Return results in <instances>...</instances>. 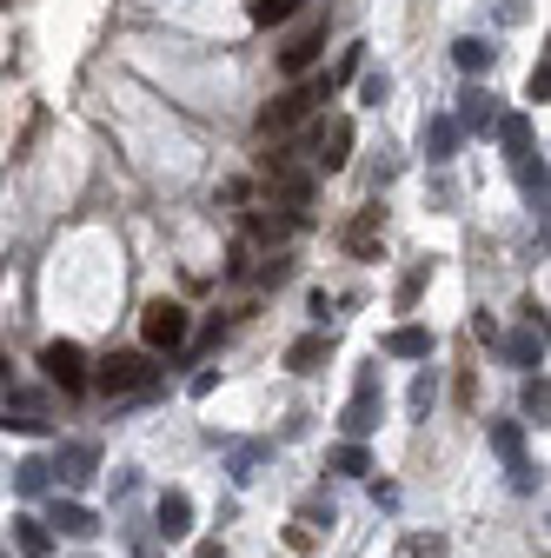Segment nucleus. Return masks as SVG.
I'll return each instance as SVG.
<instances>
[{"label": "nucleus", "mask_w": 551, "mask_h": 558, "mask_svg": "<svg viewBox=\"0 0 551 558\" xmlns=\"http://www.w3.org/2000/svg\"><path fill=\"white\" fill-rule=\"evenodd\" d=\"M14 545H21L27 558H47V551H53V532H47V519H27V512H21V519H14Z\"/></svg>", "instance_id": "nucleus-17"}, {"label": "nucleus", "mask_w": 551, "mask_h": 558, "mask_svg": "<svg viewBox=\"0 0 551 558\" xmlns=\"http://www.w3.org/2000/svg\"><path fill=\"white\" fill-rule=\"evenodd\" d=\"M306 154H313L319 173H339V167L353 160V120H326V126H313V133H306Z\"/></svg>", "instance_id": "nucleus-6"}, {"label": "nucleus", "mask_w": 551, "mask_h": 558, "mask_svg": "<svg viewBox=\"0 0 551 558\" xmlns=\"http://www.w3.org/2000/svg\"><path fill=\"white\" fill-rule=\"evenodd\" d=\"M399 558H445V538H439V532H412V538L399 545Z\"/></svg>", "instance_id": "nucleus-26"}, {"label": "nucleus", "mask_w": 551, "mask_h": 558, "mask_svg": "<svg viewBox=\"0 0 551 558\" xmlns=\"http://www.w3.org/2000/svg\"><path fill=\"white\" fill-rule=\"evenodd\" d=\"M505 360H512V366H538V360H544V332H512V339H505Z\"/></svg>", "instance_id": "nucleus-23"}, {"label": "nucleus", "mask_w": 551, "mask_h": 558, "mask_svg": "<svg viewBox=\"0 0 551 558\" xmlns=\"http://www.w3.org/2000/svg\"><path fill=\"white\" fill-rule=\"evenodd\" d=\"M492 452H499L505 465H518V459H525V433L512 426V418H499V426H492Z\"/></svg>", "instance_id": "nucleus-24"}, {"label": "nucleus", "mask_w": 551, "mask_h": 558, "mask_svg": "<svg viewBox=\"0 0 551 558\" xmlns=\"http://www.w3.org/2000/svg\"><path fill=\"white\" fill-rule=\"evenodd\" d=\"M544 412H551V386L538 373V379H525V418H538V426H544Z\"/></svg>", "instance_id": "nucleus-27"}, {"label": "nucleus", "mask_w": 551, "mask_h": 558, "mask_svg": "<svg viewBox=\"0 0 551 558\" xmlns=\"http://www.w3.org/2000/svg\"><path fill=\"white\" fill-rule=\"evenodd\" d=\"M266 186H272V199H286V206H293V220H299V206L313 199V173H293V167H272Z\"/></svg>", "instance_id": "nucleus-14"}, {"label": "nucleus", "mask_w": 551, "mask_h": 558, "mask_svg": "<svg viewBox=\"0 0 551 558\" xmlns=\"http://www.w3.org/2000/svg\"><path fill=\"white\" fill-rule=\"evenodd\" d=\"M94 465H100V446H94V439H66V446L53 452V472H60L66 485H87Z\"/></svg>", "instance_id": "nucleus-8"}, {"label": "nucleus", "mask_w": 551, "mask_h": 558, "mask_svg": "<svg viewBox=\"0 0 551 558\" xmlns=\"http://www.w3.org/2000/svg\"><path fill=\"white\" fill-rule=\"evenodd\" d=\"M499 140H505L512 160H531V120H525V113H505V120H499Z\"/></svg>", "instance_id": "nucleus-20"}, {"label": "nucleus", "mask_w": 551, "mask_h": 558, "mask_svg": "<svg viewBox=\"0 0 551 558\" xmlns=\"http://www.w3.org/2000/svg\"><path fill=\"white\" fill-rule=\"evenodd\" d=\"M140 332H147L154 353H173V345H186L193 319H186V306H180V300H154V306H147V319H140Z\"/></svg>", "instance_id": "nucleus-5"}, {"label": "nucleus", "mask_w": 551, "mask_h": 558, "mask_svg": "<svg viewBox=\"0 0 551 558\" xmlns=\"http://www.w3.org/2000/svg\"><path fill=\"white\" fill-rule=\"evenodd\" d=\"M525 94H531L538 107L551 100V60H538V66H531V81H525Z\"/></svg>", "instance_id": "nucleus-29"}, {"label": "nucleus", "mask_w": 551, "mask_h": 558, "mask_svg": "<svg viewBox=\"0 0 551 558\" xmlns=\"http://www.w3.org/2000/svg\"><path fill=\"white\" fill-rule=\"evenodd\" d=\"M452 147H458V126L439 113V120H426V154H432V167H445L452 160Z\"/></svg>", "instance_id": "nucleus-19"}, {"label": "nucleus", "mask_w": 551, "mask_h": 558, "mask_svg": "<svg viewBox=\"0 0 551 558\" xmlns=\"http://www.w3.org/2000/svg\"><path fill=\"white\" fill-rule=\"evenodd\" d=\"M326 465H332V472H346V478H366V472H372V452L346 439V446H332V459H326Z\"/></svg>", "instance_id": "nucleus-22"}, {"label": "nucleus", "mask_w": 551, "mask_h": 558, "mask_svg": "<svg viewBox=\"0 0 551 558\" xmlns=\"http://www.w3.org/2000/svg\"><path fill=\"white\" fill-rule=\"evenodd\" d=\"M326 353H332V339H326V332H306V339H293L286 366H293V373H319V366H326Z\"/></svg>", "instance_id": "nucleus-15"}, {"label": "nucleus", "mask_w": 551, "mask_h": 558, "mask_svg": "<svg viewBox=\"0 0 551 558\" xmlns=\"http://www.w3.org/2000/svg\"><path fill=\"white\" fill-rule=\"evenodd\" d=\"M40 373L60 386V392H87V353L74 339H47L40 345Z\"/></svg>", "instance_id": "nucleus-4"}, {"label": "nucleus", "mask_w": 551, "mask_h": 558, "mask_svg": "<svg viewBox=\"0 0 551 558\" xmlns=\"http://www.w3.org/2000/svg\"><path fill=\"white\" fill-rule=\"evenodd\" d=\"M0 426L40 433V426H47V399H40V392H8V412H0Z\"/></svg>", "instance_id": "nucleus-13"}, {"label": "nucleus", "mask_w": 551, "mask_h": 558, "mask_svg": "<svg viewBox=\"0 0 551 558\" xmlns=\"http://www.w3.org/2000/svg\"><path fill=\"white\" fill-rule=\"evenodd\" d=\"M458 133H486V126H499V107H492V94L486 87H465L458 94V120H452Z\"/></svg>", "instance_id": "nucleus-11"}, {"label": "nucleus", "mask_w": 551, "mask_h": 558, "mask_svg": "<svg viewBox=\"0 0 551 558\" xmlns=\"http://www.w3.org/2000/svg\"><path fill=\"white\" fill-rule=\"evenodd\" d=\"M0 558H14V551H8V545H0Z\"/></svg>", "instance_id": "nucleus-35"}, {"label": "nucleus", "mask_w": 551, "mask_h": 558, "mask_svg": "<svg viewBox=\"0 0 551 558\" xmlns=\"http://www.w3.org/2000/svg\"><path fill=\"white\" fill-rule=\"evenodd\" d=\"M53 525H60V532H74V538L100 532V525H94V512H87L81 499H53V519H47V532H53Z\"/></svg>", "instance_id": "nucleus-16"}, {"label": "nucleus", "mask_w": 551, "mask_h": 558, "mask_svg": "<svg viewBox=\"0 0 551 558\" xmlns=\"http://www.w3.org/2000/svg\"><path fill=\"white\" fill-rule=\"evenodd\" d=\"M286 545H293V551H299V558H306V551H319V532H306V525H299V519H293V525H286Z\"/></svg>", "instance_id": "nucleus-31"}, {"label": "nucleus", "mask_w": 551, "mask_h": 558, "mask_svg": "<svg viewBox=\"0 0 551 558\" xmlns=\"http://www.w3.org/2000/svg\"><path fill=\"white\" fill-rule=\"evenodd\" d=\"M293 8L299 0H253V27H280V21H293Z\"/></svg>", "instance_id": "nucleus-25"}, {"label": "nucleus", "mask_w": 551, "mask_h": 558, "mask_svg": "<svg viewBox=\"0 0 551 558\" xmlns=\"http://www.w3.org/2000/svg\"><path fill=\"white\" fill-rule=\"evenodd\" d=\"M379 418H385V392H379V373L366 366V373H359V392H353V405L339 412V426H346V439H353V446H366V439L379 433Z\"/></svg>", "instance_id": "nucleus-2"}, {"label": "nucleus", "mask_w": 551, "mask_h": 558, "mask_svg": "<svg viewBox=\"0 0 551 558\" xmlns=\"http://www.w3.org/2000/svg\"><path fill=\"white\" fill-rule=\"evenodd\" d=\"M47 485H53V465H47V459H27V465H14V493H21V499L47 493Z\"/></svg>", "instance_id": "nucleus-21"}, {"label": "nucleus", "mask_w": 551, "mask_h": 558, "mask_svg": "<svg viewBox=\"0 0 551 558\" xmlns=\"http://www.w3.org/2000/svg\"><path fill=\"white\" fill-rule=\"evenodd\" d=\"M266 452H272V446H259V439H253V446H233V478L246 485V478H253V465H266Z\"/></svg>", "instance_id": "nucleus-28"}, {"label": "nucleus", "mask_w": 551, "mask_h": 558, "mask_svg": "<svg viewBox=\"0 0 551 558\" xmlns=\"http://www.w3.org/2000/svg\"><path fill=\"white\" fill-rule=\"evenodd\" d=\"M154 379H160L154 353H107L100 366H87V386H94V392H107V399H133V392H154Z\"/></svg>", "instance_id": "nucleus-1"}, {"label": "nucleus", "mask_w": 551, "mask_h": 558, "mask_svg": "<svg viewBox=\"0 0 551 558\" xmlns=\"http://www.w3.org/2000/svg\"><path fill=\"white\" fill-rule=\"evenodd\" d=\"M319 53H326V14H313L286 47H280V74H293V81H306L313 66H319Z\"/></svg>", "instance_id": "nucleus-7"}, {"label": "nucleus", "mask_w": 551, "mask_h": 558, "mask_svg": "<svg viewBox=\"0 0 551 558\" xmlns=\"http://www.w3.org/2000/svg\"><path fill=\"white\" fill-rule=\"evenodd\" d=\"M452 60L465 66V74H486V66L499 60V47H486L478 34H465V40H452Z\"/></svg>", "instance_id": "nucleus-18"}, {"label": "nucleus", "mask_w": 551, "mask_h": 558, "mask_svg": "<svg viewBox=\"0 0 551 558\" xmlns=\"http://www.w3.org/2000/svg\"><path fill=\"white\" fill-rule=\"evenodd\" d=\"M385 94H392V81H385V74H366V81H359V100H366V107H379Z\"/></svg>", "instance_id": "nucleus-30"}, {"label": "nucleus", "mask_w": 551, "mask_h": 558, "mask_svg": "<svg viewBox=\"0 0 551 558\" xmlns=\"http://www.w3.org/2000/svg\"><path fill=\"white\" fill-rule=\"evenodd\" d=\"M133 551H140V558H160V545H154V538H133Z\"/></svg>", "instance_id": "nucleus-32"}, {"label": "nucleus", "mask_w": 551, "mask_h": 558, "mask_svg": "<svg viewBox=\"0 0 551 558\" xmlns=\"http://www.w3.org/2000/svg\"><path fill=\"white\" fill-rule=\"evenodd\" d=\"M379 233H385V206H359L353 227H346V246H353L359 259H372V253H379Z\"/></svg>", "instance_id": "nucleus-12"}, {"label": "nucleus", "mask_w": 551, "mask_h": 558, "mask_svg": "<svg viewBox=\"0 0 551 558\" xmlns=\"http://www.w3.org/2000/svg\"><path fill=\"white\" fill-rule=\"evenodd\" d=\"M326 94H332V81H299V87H286L280 100H266V107H259V133H266V140H272V133H286V126L306 120V107L326 100Z\"/></svg>", "instance_id": "nucleus-3"}, {"label": "nucleus", "mask_w": 551, "mask_h": 558, "mask_svg": "<svg viewBox=\"0 0 551 558\" xmlns=\"http://www.w3.org/2000/svg\"><path fill=\"white\" fill-rule=\"evenodd\" d=\"M154 532H160V538H186V532H193V499L180 493V485H173V493H160V506H154Z\"/></svg>", "instance_id": "nucleus-9"}, {"label": "nucleus", "mask_w": 551, "mask_h": 558, "mask_svg": "<svg viewBox=\"0 0 551 558\" xmlns=\"http://www.w3.org/2000/svg\"><path fill=\"white\" fill-rule=\"evenodd\" d=\"M0 379H8V353H0Z\"/></svg>", "instance_id": "nucleus-34"}, {"label": "nucleus", "mask_w": 551, "mask_h": 558, "mask_svg": "<svg viewBox=\"0 0 551 558\" xmlns=\"http://www.w3.org/2000/svg\"><path fill=\"white\" fill-rule=\"evenodd\" d=\"M379 353H385V360H432V332H426V326H392V332L379 339Z\"/></svg>", "instance_id": "nucleus-10"}, {"label": "nucleus", "mask_w": 551, "mask_h": 558, "mask_svg": "<svg viewBox=\"0 0 551 558\" xmlns=\"http://www.w3.org/2000/svg\"><path fill=\"white\" fill-rule=\"evenodd\" d=\"M199 558H226V551H220V545H199Z\"/></svg>", "instance_id": "nucleus-33"}]
</instances>
